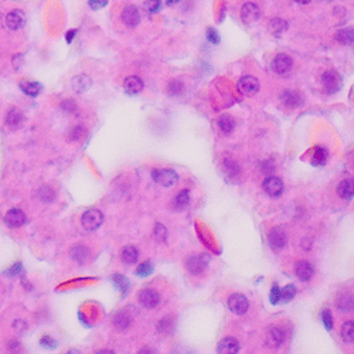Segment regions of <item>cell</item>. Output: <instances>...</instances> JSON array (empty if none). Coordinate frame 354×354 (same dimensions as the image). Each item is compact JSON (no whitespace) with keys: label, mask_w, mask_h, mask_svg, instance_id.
<instances>
[{"label":"cell","mask_w":354,"mask_h":354,"mask_svg":"<svg viewBox=\"0 0 354 354\" xmlns=\"http://www.w3.org/2000/svg\"><path fill=\"white\" fill-rule=\"evenodd\" d=\"M152 177L156 183H159L160 186L170 187L177 183L179 176L176 171L170 170V169H156L152 173Z\"/></svg>","instance_id":"6da1fadb"},{"label":"cell","mask_w":354,"mask_h":354,"mask_svg":"<svg viewBox=\"0 0 354 354\" xmlns=\"http://www.w3.org/2000/svg\"><path fill=\"white\" fill-rule=\"evenodd\" d=\"M102 221H104V215L99 210H88L82 214L81 217V223L84 225V228L87 231H95L98 230L101 225H102Z\"/></svg>","instance_id":"7a4b0ae2"},{"label":"cell","mask_w":354,"mask_h":354,"mask_svg":"<svg viewBox=\"0 0 354 354\" xmlns=\"http://www.w3.org/2000/svg\"><path fill=\"white\" fill-rule=\"evenodd\" d=\"M322 84H323V88L326 92L335 93L341 88L343 81H341V77L339 73H336L333 70H329L322 75Z\"/></svg>","instance_id":"3957f363"},{"label":"cell","mask_w":354,"mask_h":354,"mask_svg":"<svg viewBox=\"0 0 354 354\" xmlns=\"http://www.w3.org/2000/svg\"><path fill=\"white\" fill-rule=\"evenodd\" d=\"M208 262H210V257L207 254L193 255V257H188V260L186 261V268L190 274L199 275V274L204 272L205 268L208 266Z\"/></svg>","instance_id":"277c9868"},{"label":"cell","mask_w":354,"mask_h":354,"mask_svg":"<svg viewBox=\"0 0 354 354\" xmlns=\"http://www.w3.org/2000/svg\"><path fill=\"white\" fill-rule=\"evenodd\" d=\"M272 70L278 75L288 74L293 67V60L286 54H278L272 61Z\"/></svg>","instance_id":"5b68a950"},{"label":"cell","mask_w":354,"mask_h":354,"mask_svg":"<svg viewBox=\"0 0 354 354\" xmlns=\"http://www.w3.org/2000/svg\"><path fill=\"white\" fill-rule=\"evenodd\" d=\"M228 308L235 315H245L249 309V302L244 295H232L228 299Z\"/></svg>","instance_id":"8992f818"},{"label":"cell","mask_w":354,"mask_h":354,"mask_svg":"<svg viewBox=\"0 0 354 354\" xmlns=\"http://www.w3.org/2000/svg\"><path fill=\"white\" fill-rule=\"evenodd\" d=\"M238 90H240L244 95L251 96V95L258 92V90H260V81H258L255 77L245 75V77H243V78L238 81Z\"/></svg>","instance_id":"52a82bcc"},{"label":"cell","mask_w":354,"mask_h":354,"mask_svg":"<svg viewBox=\"0 0 354 354\" xmlns=\"http://www.w3.org/2000/svg\"><path fill=\"white\" fill-rule=\"evenodd\" d=\"M261 17L260 7L254 3H244L241 7V19L245 24H252Z\"/></svg>","instance_id":"ba28073f"},{"label":"cell","mask_w":354,"mask_h":354,"mask_svg":"<svg viewBox=\"0 0 354 354\" xmlns=\"http://www.w3.org/2000/svg\"><path fill=\"white\" fill-rule=\"evenodd\" d=\"M262 188L265 190V193L271 197H279L283 191V183L280 180L279 177H266L263 185H262Z\"/></svg>","instance_id":"9c48e42d"},{"label":"cell","mask_w":354,"mask_h":354,"mask_svg":"<svg viewBox=\"0 0 354 354\" xmlns=\"http://www.w3.org/2000/svg\"><path fill=\"white\" fill-rule=\"evenodd\" d=\"M139 302L143 308L146 309H153L159 305L160 296L154 289H143L139 292Z\"/></svg>","instance_id":"30bf717a"},{"label":"cell","mask_w":354,"mask_h":354,"mask_svg":"<svg viewBox=\"0 0 354 354\" xmlns=\"http://www.w3.org/2000/svg\"><path fill=\"white\" fill-rule=\"evenodd\" d=\"M268 243L269 246L275 251L282 249L286 245V234L282 228H274L268 234Z\"/></svg>","instance_id":"8fae6325"},{"label":"cell","mask_w":354,"mask_h":354,"mask_svg":"<svg viewBox=\"0 0 354 354\" xmlns=\"http://www.w3.org/2000/svg\"><path fill=\"white\" fill-rule=\"evenodd\" d=\"M4 223L10 228H19L26 223V215L20 208H12L7 211V214L4 217Z\"/></svg>","instance_id":"7c38bea8"},{"label":"cell","mask_w":354,"mask_h":354,"mask_svg":"<svg viewBox=\"0 0 354 354\" xmlns=\"http://www.w3.org/2000/svg\"><path fill=\"white\" fill-rule=\"evenodd\" d=\"M122 21L128 26V27H136L140 21V13L138 10V7L135 6H126L121 15Z\"/></svg>","instance_id":"4fadbf2b"},{"label":"cell","mask_w":354,"mask_h":354,"mask_svg":"<svg viewBox=\"0 0 354 354\" xmlns=\"http://www.w3.org/2000/svg\"><path fill=\"white\" fill-rule=\"evenodd\" d=\"M240 352V343L234 337H225L218 343L217 353L220 354H235Z\"/></svg>","instance_id":"5bb4252c"},{"label":"cell","mask_w":354,"mask_h":354,"mask_svg":"<svg viewBox=\"0 0 354 354\" xmlns=\"http://www.w3.org/2000/svg\"><path fill=\"white\" fill-rule=\"evenodd\" d=\"M24 24H26V16L19 10H13L6 16V26L10 30H19Z\"/></svg>","instance_id":"9a60e30c"},{"label":"cell","mask_w":354,"mask_h":354,"mask_svg":"<svg viewBox=\"0 0 354 354\" xmlns=\"http://www.w3.org/2000/svg\"><path fill=\"white\" fill-rule=\"evenodd\" d=\"M285 341V333L278 329V327H272L269 329L268 335H266V346L271 349H278L282 346V343Z\"/></svg>","instance_id":"2e32d148"},{"label":"cell","mask_w":354,"mask_h":354,"mask_svg":"<svg viewBox=\"0 0 354 354\" xmlns=\"http://www.w3.org/2000/svg\"><path fill=\"white\" fill-rule=\"evenodd\" d=\"M295 274L300 280H309L313 277V266L308 261H299L295 265Z\"/></svg>","instance_id":"e0dca14e"},{"label":"cell","mask_w":354,"mask_h":354,"mask_svg":"<svg viewBox=\"0 0 354 354\" xmlns=\"http://www.w3.org/2000/svg\"><path fill=\"white\" fill-rule=\"evenodd\" d=\"M125 91L129 95H136L143 90V82L139 77H128L123 82Z\"/></svg>","instance_id":"ac0fdd59"},{"label":"cell","mask_w":354,"mask_h":354,"mask_svg":"<svg viewBox=\"0 0 354 354\" xmlns=\"http://www.w3.org/2000/svg\"><path fill=\"white\" fill-rule=\"evenodd\" d=\"M70 255H71V258H73L75 262H78V263H84V262L88 261V258H90V251H88V248H87L85 245L78 244V245H74V246L71 248Z\"/></svg>","instance_id":"d6986e66"},{"label":"cell","mask_w":354,"mask_h":354,"mask_svg":"<svg viewBox=\"0 0 354 354\" xmlns=\"http://www.w3.org/2000/svg\"><path fill=\"white\" fill-rule=\"evenodd\" d=\"M6 122H7V126L10 129H20L24 125V116L19 109H12L7 113Z\"/></svg>","instance_id":"ffe728a7"},{"label":"cell","mask_w":354,"mask_h":354,"mask_svg":"<svg viewBox=\"0 0 354 354\" xmlns=\"http://www.w3.org/2000/svg\"><path fill=\"white\" fill-rule=\"evenodd\" d=\"M337 194L341 197V199H344V200H352L353 199V194H354V186H353V180L352 179H346V180H343L339 187H337Z\"/></svg>","instance_id":"44dd1931"},{"label":"cell","mask_w":354,"mask_h":354,"mask_svg":"<svg viewBox=\"0 0 354 354\" xmlns=\"http://www.w3.org/2000/svg\"><path fill=\"white\" fill-rule=\"evenodd\" d=\"M121 260L128 263V265H132L135 262L139 260V251L136 246L133 245H126L122 251H121Z\"/></svg>","instance_id":"7402d4cb"},{"label":"cell","mask_w":354,"mask_h":354,"mask_svg":"<svg viewBox=\"0 0 354 354\" xmlns=\"http://www.w3.org/2000/svg\"><path fill=\"white\" fill-rule=\"evenodd\" d=\"M20 88H21L23 92L29 95V96H37L43 91L41 84L34 82V81H21L20 82Z\"/></svg>","instance_id":"603a6c76"},{"label":"cell","mask_w":354,"mask_h":354,"mask_svg":"<svg viewBox=\"0 0 354 354\" xmlns=\"http://www.w3.org/2000/svg\"><path fill=\"white\" fill-rule=\"evenodd\" d=\"M91 85H92V82L88 75H78L73 79V88L77 92H84V91L90 90Z\"/></svg>","instance_id":"cb8c5ba5"},{"label":"cell","mask_w":354,"mask_h":354,"mask_svg":"<svg viewBox=\"0 0 354 354\" xmlns=\"http://www.w3.org/2000/svg\"><path fill=\"white\" fill-rule=\"evenodd\" d=\"M280 99L285 102V105H288L291 108H296L303 102L302 96L298 92H295V91H285L280 95Z\"/></svg>","instance_id":"d4e9b609"},{"label":"cell","mask_w":354,"mask_h":354,"mask_svg":"<svg viewBox=\"0 0 354 354\" xmlns=\"http://www.w3.org/2000/svg\"><path fill=\"white\" fill-rule=\"evenodd\" d=\"M113 326L119 332H123V330H126L131 326V317L128 316L125 312H121V313H118L116 316L113 317Z\"/></svg>","instance_id":"484cf974"},{"label":"cell","mask_w":354,"mask_h":354,"mask_svg":"<svg viewBox=\"0 0 354 354\" xmlns=\"http://www.w3.org/2000/svg\"><path fill=\"white\" fill-rule=\"evenodd\" d=\"M329 159V152L324 148H317L313 157H312V165L313 166H324Z\"/></svg>","instance_id":"4316f807"},{"label":"cell","mask_w":354,"mask_h":354,"mask_svg":"<svg viewBox=\"0 0 354 354\" xmlns=\"http://www.w3.org/2000/svg\"><path fill=\"white\" fill-rule=\"evenodd\" d=\"M336 306H337L340 310H343V312H352V310H353V296L349 295V293L341 295L340 298L337 299Z\"/></svg>","instance_id":"83f0119b"},{"label":"cell","mask_w":354,"mask_h":354,"mask_svg":"<svg viewBox=\"0 0 354 354\" xmlns=\"http://www.w3.org/2000/svg\"><path fill=\"white\" fill-rule=\"evenodd\" d=\"M218 126H220V129H221L223 133L228 135V133L232 132L234 126H235V123H234V119H232L231 116L224 115V116H221V118L218 119Z\"/></svg>","instance_id":"f1b7e54d"},{"label":"cell","mask_w":354,"mask_h":354,"mask_svg":"<svg viewBox=\"0 0 354 354\" xmlns=\"http://www.w3.org/2000/svg\"><path fill=\"white\" fill-rule=\"evenodd\" d=\"M341 337L346 343H353L354 341V323L350 322H346L341 327Z\"/></svg>","instance_id":"f546056e"},{"label":"cell","mask_w":354,"mask_h":354,"mask_svg":"<svg viewBox=\"0 0 354 354\" xmlns=\"http://www.w3.org/2000/svg\"><path fill=\"white\" fill-rule=\"evenodd\" d=\"M112 282H113V285L116 286V289H119L123 295L128 292V289H129V280L126 279L123 275H119V274L113 275V277H112Z\"/></svg>","instance_id":"4dcf8cb0"},{"label":"cell","mask_w":354,"mask_h":354,"mask_svg":"<svg viewBox=\"0 0 354 354\" xmlns=\"http://www.w3.org/2000/svg\"><path fill=\"white\" fill-rule=\"evenodd\" d=\"M353 29H343L336 34V40L341 44H353Z\"/></svg>","instance_id":"1f68e13d"},{"label":"cell","mask_w":354,"mask_h":354,"mask_svg":"<svg viewBox=\"0 0 354 354\" xmlns=\"http://www.w3.org/2000/svg\"><path fill=\"white\" fill-rule=\"evenodd\" d=\"M288 29V23L282 19H272L269 23V30L274 34H282Z\"/></svg>","instance_id":"d6a6232c"},{"label":"cell","mask_w":354,"mask_h":354,"mask_svg":"<svg viewBox=\"0 0 354 354\" xmlns=\"http://www.w3.org/2000/svg\"><path fill=\"white\" fill-rule=\"evenodd\" d=\"M190 203V193H188V190L185 188V190H182L177 196H176V199H174V204L177 208H186L187 205Z\"/></svg>","instance_id":"836d02e7"},{"label":"cell","mask_w":354,"mask_h":354,"mask_svg":"<svg viewBox=\"0 0 354 354\" xmlns=\"http://www.w3.org/2000/svg\"><path fill=\"white\" fill-rule=\"evenodd\" d=\"M296 295V288L293 285H286L285 288L280 289V300L282 302H291Z\"/></svg>","instance_id":"e575fe53"},{"label":"cell","mask_w":354,"mask_h":354,"mask_svg":"<svg viewBox=\"0 0 354 354\" xmlns=\"http://www.w3.org/2000/svg\"><path fill=\"white\" fill-rule=\"evenodd\" d=\"M152 272H153V265H152V262L149 261L140 263V265L138 266V269H136V275L140 277V278H146V277H149Z\"/></svg>","instance_id":"d590c367"},{"label":"cell","mask_w":354,"mask_h":354,"mask_svg":"<svg viewBox=\"0 0 354 354\" xmlns=\"http://www.w3.org/2000/svg\"><path fill=\"white\" fill-rule=\"evenodd\" d=\"M183 90H185V85H183L182 81H171L168 87V92L169 95H171V96H177V95H180V93L183 92Z\"/></svg>","instance_id":"8d00e7d4"},{"label":"cell","mask_w":354,"mask_h":354,"mask_svg":"<svg viewBox=\"0 0 354 354\" xmlns=\"http://www.w3.org/2000/svg\"><path fill=\"white\" fill-rule=\"evenodd\" d=\"M38 196H40V199L43 200V201H46V203H51L53 200H54V191L51 190V188H48V187H41L40 190H38Z\"/></svg>","instance_id":"74e56055"},{"label":"cell","mask_w":354,"mask_h":354,"mask_svg":"<svg viewBox=\"0 0 354 354\" xmlns=\"http://www.w3.org/2000/svg\"><path fill=\"white\" fill-rule=\"evenodd\" d=\"M224 171L230 176V177H234L235 174H238L240 169H238V165L232 160H225L224 162Z\"/></svg>","instance_id":"f35d334b"},{"label":"cell","mask_w":354,"mask_h":354,"mask_svg":"<svg viewBox=\"0 0 354 354\" xmlns=\"http://www.w3.org/2000/svg\"><path fill=\"white\" fill-rule=\"evenodd\" d=\"M154 238L160 243L166 241L168 240V230L165 228V225L162 224H156L154 227Z\"/></svg>","instance_id":"ab89813d"},{"label":"cell","mask_w":354,"mask_h":354,"mask_svg":"<svg viewBox=\"0 0 354 354\" xmlns=\"http://www.w3.org/2000/svg\"><path fill=\"white\" fill-rule=\"evenodd\" d=\"M269 300H271L272 305H278L280 302V289L278 285H274L272 286V291L269 293Z\"/></svg>","instance_id":"60d3db41"},{"label":"cell","mask_w":354,"mask_h":354,"mask_svg":"<svg viewBox=\"0 0 354 354\" xmlns=\"http://www.w3.org/2000/svg\"><path fill=\"white\" fill-rule=\"evenodd\" d=\"M207 40L213 44H218L221 41V37L218 34V31L215 29H208L207 30Z\"/></svg>","instance_id":"b9f144b4"},{"label":"cell","mask_w":354,"mask_h":354,"mask_svg":"<svg viewBox=\"0 0 354 354\" xmlns=\"http://www.w3.org/2000/svg\"><path fill=\"white\" fill-rule=\"evenodd\" d=\"M322 320H323V324L327 330H332L333 329V319H332V313L329 310H324L323 315H322Z\"/></svg>","instance_id":"7bdbcfd3"},{"label":"cell","mask_w":354,"mask_h":354,"mask_svg":"<svg viewBox=\"0 0 354 354\" xmlns=\"http://www.w3.org/2000/svg\"><path fill=\"white\" fill-rule=\"evenodd\" d=\"M160 4H162V0H146V7L152 13H156L160 9Z\"/></svg>","instance_id":"ee69618b"},{"label":"cell","mask_w":354,"mask_h":354,"mask_svg":"<svg viewBox=\"0 0 354 354\" xmlns=\"http://www.w3.org/2000/svg\"><path fill=\"white\" fill-rule=\"evenodd\" d=\"M88 4L93 10H99V9H102V7H105L108 4V0H90Z\"/></svg>","instance_id":"f6af8a7d"},{"label":"cell","mask_w":354,"mask_h":354,"mask_svg":"<svg viewBox=\"0 0 354 354\" xmlns=\"http://www.w3.org/2000/svg\"><path fill=\"white\" fill-rule=\"evenodd\" d=\"M40 343H41V346H44V347H47V349H54V347H56V341H54L51 337H48V336L43 337Z\"/></svg>","instance_id":"bcb514c9"},{"label":"cell","mask_w":354,"mask_h":354,"mask_svg":"<svg viewBox=\"0 0 354 354\" xmlns=\"http://www.w3.org/2000/svg\"><path fill=\"white\" fill-rule=\"evenodd\" d=\"M82 133H84L82 128H75V129H73L71 131V140H78Z\"/></svg>","instance_id":"7dc6e473"},{"label":"cell","mask_w":354,"mask_h":354,"mask_svg":"<svg viewBox=\"0 0 354 354\" xmlns=\"http://www.w3.org/2000/svg\"><path fill=\"white\" fill-rule=\"evenodd\" d=\"M75 34H77V31H75V30H70V31L67 33L65 38H67V43H68V44H71V43H73V40H74Z\"/></svg>","instance_id":"c3c4849f"},{"label":"cell","mask_w":354,"mask_h":354,"mask_svg":"<svg viewBox=\"0 0 354 354\" xmlns=\"http://www.w3.org/2000/svg\"><path fill=\"white\" fill-rule=\"evenodd\" d=\"M20 266H21V265H19V263H17V265H15V266L12 268V271H9V272H7V275H15V274H17V272H19Z\"/></svg>","instance_id":"681fc988"},{"label":"cell","mask_w":354,"mask_h":354,"mask_svg":"<svg viewBox=\"0 0 354 354\" xmlns=\"http://www.w3.org/2000/svg\"><path fill=\"white\" fill-rule=\"evenodd\" d=\"M179 1H180V0H166V4H168V6H174V4L179 3Z\"/></svg>","instance_id":"f907efd6"},{"label":"cell","mask_w":354,"mask_h":354,"mask_svg":"<svg viewBox=\"0 0 354 354\" xmlns=\"http://www.w3.org/2000/svg\"><path fill=\"white\" fill-rule=\"evenodd\" d=\"M295 1H298L300 4H308L309 1H312V0H295Z\"/></svg>","instance_id":"816d5d0a"}]
</instances>
